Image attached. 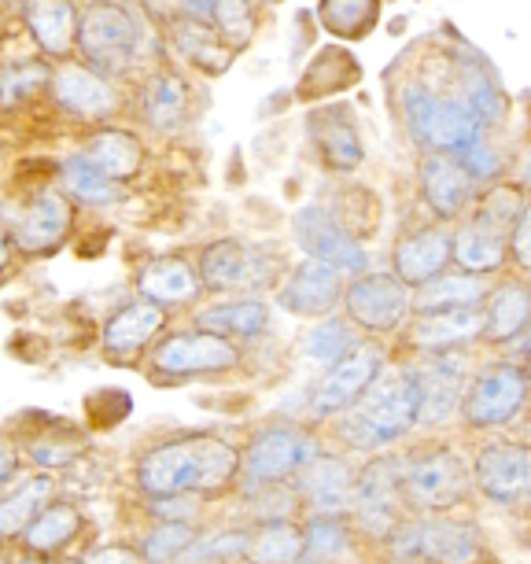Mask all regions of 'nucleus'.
Instances as JSON below:
<instances>
[{
    "label": "nucleus",
    "mask_w": 531,
    "mask_h": 564,
    "mask_svg": "<svg viewBox=\"0 0 531 564\" xmlns=\"http://www.w3.org/2000/svg\"><path fill=\"white\" fill-rule=\"evenodd\" d=\"M243 451L210 432H185L163 440L137 457L133 480L144 498L218 495L240 480Z\"/></svg>",
    "instance_id": "f257e3e1"
},
{
    "label": "nucleus",
    "mask_w": 531,
    "mask_h": 564,
    "mask_svg": "<svg viewBox=\"0 0 531 564\" xmlns=\"http://www.w3.org/2000/svg\"><path fill=\"white\" fill-rule=\"evenodd\" d=\"M491 284L487 276H476L462 265H451L443 276H435L424 289L413 295V306L418 311H473V306H484L487 295H491Z\"/></svg>",
    "instance_id": "e433bc0d"
},
{
    "label": "nucleus",
    "mask_w": 531,
    "mask_h": 564,
    "mask_svg": "<svg viewBox=\"0 0 531 564\" xmlns=\"http://www.w3.org/2000/svg\"><path fill=\"white\" fill-rule=\"evenodd\" d=\"M78 531H82L78 509H74L71 502H52L30 520V528L23 531V539L19 542H23L26 553H41V557H48V553L67 550L71 542L78 539Z\"/></svg>",
    "instance_id": "ea45409f"
},
{
    "label": "nucleus",
    "mask_w": 531,
    "mask_h": 564,
    "mask_svg": "<svg viewBox=\"0 0 531 564\" xmlns=\"http://www.w3.org/2000/svg\"><path fill=\"white\" fill-rule=\"evenodd\" d=\"M193 325L229 336L237 344H251L270 328V303L262 295H215L193 311Z\"/></svg>",
    "instance_id": "2f4dec72"
},
{
    "label": "nucleus",
    "mask_w": 531,
    "mask_h": 564,
    "mask_svg": "<svg viewBox=\"0 0 531 564\" xmlns=\"http://www.w3.org/2000/svg\"><path fill=\"white\" fill-rule=\"evenodd\" d=\"M421 429V399L413 358L388 361L384 372L347 413L336 417V435L350 454H384L391 443Z\"/></svg>",
    "instance_id": "7ed1b4c3"
},
{
    "label": "nucleus",
    "mask_w": 531,
    "mask_h": 564,
    "mask_svg": "<svg viewBox=\"0 0 531 564\" xmlns=\"http://www.w3.org/2000/svg\"><path fill=\"white\" fill-rule=\"evenodd\" d=\"M395 108L410 144L421 148V152L462 155L480 137H491L480 126V119H476L469 100H465L458 78H454V89H440V85H432L421 74H410L395 89Z\"/></svg>",
    "instance_id": "20e7f679"
},
{
    "label": "nucleus",
    "mask_w": 531,
    "mask_h": 564,
    "mask_svg": "<svg viewBox=\"0 0 531 564\" xmlns=\"http://www.w3.org/2000/svg\"><path fill=\"white\" fill-rule=\"evenodd\" d=\"M199 276H204L207 295H262L278 289L284 265L270 243L248 237H218L196 251Z\"/></svg>",
    "instance_id": "0eeeda50"
},
{
    "label": "nucleus",
    "mask_w": 531,
    "mask_h": 564,
    "mask_svg": "<svg viewBox=\"0 0 531 564\" xmlns=\"http://www.w3.org/2000/svg\"><path fill=\"white\" fill-rule=\"evenodd\" d=\"M19 451H23L37 468H63L85 451V435L67 421L45 417V429H34L30 440L19 443Z\"/></svg>",
    "instance_id": "a19ab883"
},
{
    "label": "nucleus",
    "mask_w": 531,
    "mask_h": 564,
    "mask_svg": "<svg viewBox=\"0 0 531 564\" xmlns=\"http://www.w3.org/2000/svg\"><path fill=\"white\" fill-rule=\"evenodd\" d=\"M509 270L531 281V196H528L524 210H520L513 237H509Z\"/></svg>",
    "instance_id": "8fccbe9b"
},
{
    "label": "nucleus",
    "mask_w": 531,
    "mask_h": 564,
    "mask_svg": "<svg viewBox=\"0 0 531 564\" xmlns=\"http://www.w3.org/2000/svg\"><path fill=\"white\" fill-rule=\"evenodd\" d=\"M52 70H56V63L48 56H12L4 63V108L15 111L23 108L26 100H34L37 93H48L52 85Z\"/></svg>",
    "instance_id": "37998d69"
},
{
    "label": "nucleus",
    "mask_w": 531,
    "mask_h": 564,
    "mask_svg": "<svg viewBox=\"0 0 531 564\" xmlns=\"http://www.w3.org/2000/svg\"><path fill=\"white\" fill-rule=\"evenodd\" d=\"M306 550L300 564H347L358 550V528L350 513L306 517Z\"/></svg>",
    "instance_id": "c9c22d12"
},
{
    "label": "nucleus",
    "mask_w": 531,
    "mask_h": 564,
    "mask_svg": "<svg viewBox=\"0 0 531 564\" xmlns=\"http://www.w3.org/2000/svg\"><path fill=\"white\" fill-rule=\"evenodd\" d=\"M207 23H215L218 34L237 52H243L259 34V0H215Z\"/></svg>",
    "instance_id": "a18cd8bd"
},
{
    "label": "nucleus",
    "mask_w": 531,
    "mask_h": 564,
    "mask_svg": "<svg viewBox=\"0 0 531 564\" xmlns=\"http://www.w3.org/2000/svg\"><path fill=\"white\" fill-rule=\"evenodd\" d=\"M306 550V528L300 520H266L251 528L248 564H300Z\"/></svg>",
    "instance_id": "58836bf2"
},
{
    "label": "nucleus",
    "mask_w": 531,
    "mask_h": 564,
    "mask_svg": "<svg viewBox=\"0 0 531 564\" xmlns=\"http://www.w3.org/2000/svg\"><path fill=\"white\" fill-rule=\"evenodd\" d=\"M531 402V380L524 361L513 355L487 358L473 369L462 402V424L473 432H498L524 417Z\"/></svg>",
    "instance_id": "6e6552de"
},
{
    "label": "nucleus",
    "mask_w": 531,
    "mask_h": 564,
    "mask_svg": "<svg viewBox=\"0 0 531 564\" xmlns=\"http://www.w3.org/2000/svg\"><path fill=\"white\" fill-rule=\"evenodd\" d=\"M473 480L487 502L520 506L531 498V443L491 440L473 457Z\"/></svg>",
    "instance_id": "412c9836"
},
{
    "label": "nucleus",
    "mask_w": 531,
    "mask_h": 564,
    "mask_svg": "<svg viewBox=\"0 0 531 564\" xmlns=\"http://www.w3.org/2000/svg\"><path fill=\"white\" fill-rule=\"evenodd\" d=\"M243 350L237 339L218 336L210 328L188 325L163 333L148 350L144 361V377L159 388H177L188 380H204V377H226V372L240 369Z\"/></svg>",
    "instance_id": "423d86ee"
},
{
    "label": "nucleus",
    "mask_w": 531,
    "mask_h": 564,
    "mask_svg": "<svg viewBox=\"0 0 531 564\" xmlns=\"http://www.w3.org/2000/svg\"><path fill=\"white\" fill-rule=\"evenodd\" d=\"M166 56L163 34L159 26L148 23V15L133 0H89L82 8V26H78V56L89 63L93 70L108 74L115 82H133L141 78Z\"/></svg>",
    "instance_id": "f03ea898"
},
{
    "label": "nucleus",
    "mask_w": 531,
    "mask_h": 564,
    "mask_svg": "<svg viewBox=\"0 0 531 564\" xmlns=\"http://www.w3.org/2000/svg\"><path fill=\"white\" fill-rule=\"evenodd\" d=\"M509 350H517L513 358H520V361H524V369H528V380H531V333H524V336H520L517 344L509 347Z\"/></svg>",
    "instance_id": "603ef678"
},
{
    "label": "nucleus",
    "mask_w": 531,
    "mask_h": 564,
    "mask_svg": "<svg viewBox=\"0 0 531 564\" xmlns=\"http://www.w3.org/2000/svg\"><path fill=\"white\" fill-rule=\"evenodd\" d=\"M322 451V443L314 440L311 429L303 421H270L251 435L243 446V468H240V487L243 495L259 491V487H278L292 484L300 476V468Z\"/></svg>",
    "instance_id": "9d476101"
},
{
    "label": "nucleus",
    "mask_w": 531,
    "mask_h": 564,
    "mask_svg": "<svg viewBox=\"0 0 531 564\" xmlns=\"http://www.w3.org/2000/svg\"><path fill=\"white\" fill-rule=\"evenodd\" d=\"M78 204L63 193V185H41L26 193L23 204H12L4 215V240H12L23 259H45L59 251L74 229Z\"/></svg>",
    "instance_id": "f8f14e48"
},
{
    "label": "nucleus",
    "mask_w": 531,
    "mask_h": 564,
    "mask_svg": "<svg viewBox=\"0 0 531 564\" xmlns=\"http://www.w3.org/2000/svg\"><path fill=\"white\" fill-rule=\"evenodd\" d=\"M48 97L67 119L89 122V126H108L111 119H119V111H122L119 82L100 70H93L89 63H82L74 56L56 63Z\"/></svg>",
    "instance_id": "f3484780"
},
{
    "label": "nucleus",
    "mask_w": 531,
    "mask_h": 564,
    "mask_svg": "<svg viewBox=\"0 0 531 564\" xmlns=\"http://www.w3.org/2000/svg\"><path fill=\"white\" fill-rule=\"evenodd\" d=\"M407 487H402V454H369L366 465L358 468L355 484V506H350V520H355L358 535L388 542L402 520H407Z\"/></svg>",
    "instance_id": "9b49d317"
},
{
    "label": "nucleus",
    "mask_w": 531,
    "mask_h": 564,
    "mask_svg": "<svg viewBox=\"0 0 531 564\" xmlns=\"http://www.w3.org/2000/svg\"><path fill=\"white\" fill-rule=\"evenodd\" d=\"M462 163L469 166V174L476 177V185L487 188V185H495V181H502V166H506V159L502 152L491 144V137H480L473 148H465L462 152Z\"/></svg>",
    "instance_id": "09e8293b"
},
{
    "label": "nucleus",
    "mask_w": 531,
    "mask_h": 564,
    "mask_svg": "<svg viewBox=\"0 0 531 564\" xmlns=\"http://www.w3.org/2000/svg\"><path fill=\"white\" fill-rule=\"evenodd\" d=\"M413 292L395 270H366L347 281L344 314L355 322L369 339L402 336V328L413 317Z\"/></svg>",
    "instance_id": "ddd939ff"
},
{
    "label": "nucleus",
    "mask_w": 531,
    "mask_h": 564,
    "mask_svg": "<svg viewBox=\"0 0 531 564\" xmlns=\"http://www.w3.org/2000/svg\"><path fill=\"white\" fill-rule=\"evenodd\" d=\"M528 443H531V435H528Z\"/></svg>",
    "instance_id": "13d9d810"
},
{
    "label": "nucleus",
    "mask_w": 531,
    "mask_h": 564,
    "mask_svg": "<svg viewBox=\"0 0 531 564\" xmlns=\"http://www.w3.org/2000/svg\"><path fill=\"white\" fill-rule=\"evenodd\" d=\"M366 333L358 328L350 317L339 311L333 317H322V322H314V325H306L303 328V336H300V355L311 361V366L317 369H333L339 366L344 358L355 355L358 347L366 344Z\"/></svg>",
    "instance_id": "f704fd0d"
},
{
    "label": "nucleus",
    "mask_w": 531,
    "mask_h": 564,
    "mask_svg": "<svg viewBox=\"0 0 531 564\" xmlns=\"http://www.w3.org/2000/svg\"><path fill=\"white\" fill-rule=\"evenodd\" d=\"M517 181H520V185H524V188H528V193H531V144H528V152H524V159H520Z\"/></svg>",
    "instance_id": "864d4df0"
},
{
    "label": "nucleus",
    "mask_w": 531,
    "mask_h": 564,
    "mask_svg": "<svg viewBox=\"0 0 531 564\" xmlns=\"http://www.w3.org/2000/svg\"><path fill=\"white\" fill-rule=\"evenodd\" d=\"M159 34H163L166 56H174L177 63H185V67H193L199 74H210V78L226 74L232 67V59L240 56V52L218 34L215 23H207V19H199L193 12H182V8H174V12L159 23Z\"/></svg>",
    "instance_id": "4be33fe9"
},
{
    "label": "nucleus",
    "mask_w": 531,
    "mask_h": 564,
    "mask_svg": "<svg viewBox=\"0 0 531 564\" xmlns=\"http://www.w3.org/2000/svg\"><path fill=\"white\" fill-rule=\"evenodd\" d=\"M174 4H182V0H174Z\"/></svg>",
    "instance_id": "4d7b16f0"
},
{
    "label": "nucleus",
    "mask_w": 531,
    "mask_h": 564,
    "mask_svg": "<svg viewBox=\"0 0 531 564\" xmlns=\"http://www.w3.org/2000/svg\"><path fill=\"white\" fill-rule=\"evenodd\" d=\"M454 265V226L429 221V226L407 229L391 248V270L410 284L413 292L424 289L435 276H443Z\"/></svg>",
    "instance_id": "b1692460"
},
{
    "label": "nucleus",
    "mask_w": 531,
    "mask_h": 564,
    "mask_svg": "<svg viewBox=\"0 0 531 564\" xmlns=\"http://www.w3.org/2000/svg\"><path fill=\"white\" fill-rule=\"evenodd\" d=\"M292 240L303 251V259H317L325 265H336L339 273L358 276L373 270L366 243L355 237V229L336 215V207L325 204H303L292 215Z\"/></svg>",
    "instance_id": "2eb2a0df"
},
{
    "label": "nucleus",
    "mask_w": 531,
    "mask_h": 564,
    "mask_svg": "<svg viewBox=\"0 0 531 564\" xmlns=\"http://www.w3.org/2000/svg\"><path fill=\"white\" fill-rule=\"evenodd\" d=\"M15 564H52V561H45L41 553H26V557H19Z\"/></svg>",
    "instance_id": "5fc2aeb1"
},
{
    "label": "nucleus",
    "mask_w": 531,
    "mask_h": 564,
    "mask_svg": "<svg viewBox=\"0 0 531 564\" xmlns=\"http://www.w3.org/2000/svg\"><path fill=\"white\" fill-rule=\"evenodd\" d=\"M528 196L531 193L520 181L506 177L480 188L469 215L454 221V265L487 276V281L502 276L509 265V237H513V226Z\"/></svg>",
    "instance_id": "39448f33"
},
{
    "label": "nucleus",
    "mask_w": 531,
    "mask_h": 564,
    "mask_svg": "<svg viewBox=\"0 0 531 564\" xmlns=\"http://www.w3.org/2000/svg\"><path fill=\"white\" fill-rule=\"evenodd\" d=\"M388 361H391V355H388L384 339H366L350 358H344L333 369H325L322 380H317L303 399L306 421H336L339 413H347L366 395L369 384H373L380 372H384Z\"/></svg>",
    "instance_id": "4468645a"
},
{
    "label": "nucleus",
    "mask_w": 531,
    "mask_h": 564,
    "mask_svg": "<svg viewBox=\"0 0 531 564\" xmlns=\"http://www.w3.org/2000/svg\"><path fill=\"white\" fill-rule=\"evenodd\" d=\"M19 19H23V30L30 45L37 48V56L59 63L78 52V26H82L78 0H26Z\"/></svg>",
    "instance_id": "c85d7f7f"
},
{
    "label": "nucleus",
    "mask_w": 531,
    "mask_h": 564,
    "mask_svg": "<svg viewBox=\"0 0 531 564\" xmlns=\"http://www.w3.org/2000/svg\"><path fill=\"white\" fill-rule=\"evenodd\" d=\"M303 498L292 484H278V487H259V491H248V509L254 517V524H266V520H295Z\"/></svg>",
    "instance_id": "de8ad7c7"
},
{
    "label": "nucleus",
    "mask_w": 531,
    "mask_h": 564,
    "mask_svg": "<svg viewBox=\"0 0 531 564\" xmlns=\"http://www.w3.org/2000/svg\"><path fill=\"white\" fill-rule=\"evenodd\" d=\"M476 361L465 350H447V355H421L413 358V377H418L421 399V429H447L454 417H462V402L469 391Z\"/></svg>",
    "instance_id": "dca6fc26"
},
{
    "label": "nucleus",
    "mask_w": 531,
    "mask_h": 564,
    "mask_svg": "<svg viewBox=\"0 0 531 564\" xmlns=\"http://www.w3.org/2000/svg\"><path fill=\"white\" fill-rule=\"evenodd\" d=\"M380 19V0H317V23L328 37L362 41Z\"/></svg>",
    "instance_id": "79ce46f5"
},
{
    "label": "nucleus",
    "mask_w": 531,
    "mask_h": 564,
    "mask_svg": "<svg viewBox=\"0 0 531 564\" xmlns=\"http://www.w3.org/2000/svg\"><path fill=\"white\" fill-rule=\"evenodd\" d=\"M251 546V528H218V531H199L196 542L182 553L177 564H232L248 561Z\"/></svg>",
    "instance_id": "c03bdc74"
},
{
    "label": "nucleus",
    "mask_w": 531,
    "mask_h": 564,
    "mask_svg": "<svg viewBox=\"0 0 531 564\" xmlns=\"http://www.w3.org/2000/svg\"><path fill=\"white\" fill-rule=\"evenodd\" d=\"M52 495H56V480H52L48 473L19 476V480L4 491V509H0L4 535L8 539H23L30 520H34L45 506H52Z\"/></svg>",
    "instance_id": "4c0bfd02"
},
{
    "label": "nucleus",
    "mask_w": 531,
    "mask_h": 564,
    "mask_svg": "<svg viewBox=\"0 0 531 564\" xmlns=\"http://www.w3.org/2000/svg\"><path fill=\"white\" fill-rule=\"evenodd\" d=\"M306 137H311L317 159L333 174H355L366 163V141L358 130L355 115L344 104H325V108L311 111L306 119Z\"/></svg>",
    "instance_id": "bb28decb"
},
{
    "label": "nucleus",
    "mask_w": 531,
    "mask_h": 564,
    "mask_svg": "<svg viewBox=\"0 0 531 564\" xmlns=\"http://www.w3.org/2000/svg\"><path fill=\"white\" fill-rule=\"evenodd\" d=\"M418 542H421V561H432V564H480L484 561L480 528L451 513H418Z\"/></svg>",
    "instance_id": "7c9ffc66"
},
{
    "label": "nucleus",
    "mask_w": 531,
    "mask_h": 564,
    "mask_svg": "<svg viewBox=\"0 0 531 564\" xmlns=\"http://www.w3.org/2000/svg\"><path fill=\"white\" fill-rule=\"evenodd\" d=\"M133 111L144 130H152L155 137H177L196 115V89L185 78V70L155 63L152 70L137 78Z\"/></svg>",
    "instance_id": "a211bd4d"
},
{
    "label": "nucleus",
    "mask_w": 531,
    "mask_h": 564,
    "mask_svg": "<svg viewBox=\"0 0 531 564\" xmlns=\"http://www.w3.org/2000/svg\"><path fill=\"white\" fill-rule=\"evenodd\" d=\"M402 487L410 513H451L476 487L473 462H465L447 443L418 446L402 454Z\"/></svg>",
    "instance_id": "1a4fd4ad"
},
{
    "label": "nucleus",
    "mask_w": 531,
    "mask_h": 564,
    "mask_svg": "<svg viewBox=\"0 0 531 564\" xmlns=\"http://www.w3.org/2000/svg\"><path fill=\"white\" fill-rule=\"evenodd\" d=\"M347 273L336 265H325L317 259H300L284 270L281 284L273 289V306L292 317H306V322H322L344 311L347 295Z\"/></svg>",
    "instance_id": "6ab92c4d"
},
{
    "label": "nucleus",
    "mask_w": 531,
    "mask_h": 564,
    "mask_svg": "<svg viewBox=\"0 0 531 564\" xmlns=\"http://www.w3.org/2000/svg\"><path fill=\"white\" fill-rule=\"evenodd\" d=\"M259 4H281V0H259Z\"/></svg>",
    "instance_id": "6e6d98bb"
},
{
    "label": "nucleus",
    "mask_w": 531,
    "mask_h": 564,
    "mask_svg": "<svg viewBox=\"0 0 531 564\" xmlns=\"http://www.w3.org/2000/svg\"><path fill=\"white\" fill-rule=\"evenodd\" d=\"M59 185H63V193H67L74 204L85 207V210H111V207H119L126 199L122 181L104 174V170L93 163L82 148H78V152H71L59 163Z\"/></svg>",
    "instance_id": "72a5a7b5"
},
{
    "label": "nucleus",
    "mask_w": 531,
    "mask_h": 564,
    "mask_svg": "<svg viewBox=\"0 0 531 564\" xmlns=\"http://www.w3.org/2000/svg\"><path fill=\"white\" fill-rule=\"evenodd\" d=\"M484 339V306L473 311H413L410 325L402 328V344L410 358L421 355H447L465 350Z\"/></svg>",
    "instance_id": "393cba45"
},
{
    "label": "nucleus",
    "mask_w": 531,
    "mask_h": 564,
    "mask_svg": "<svg viewBox=\"0 0 531 564\" xmlns=\"http://www.w3.org/2000/svg\"><path fill=\"white\" fill-rule=\"evenodd\" d=\"M166 317L170 311H163V306L152 300H141V295L122 303L119 311L108 314V322L100 328L104 355L111 361H130L137 355H148L155 339L166 333Z\"/></svg>",
    "instance_id": "cd10ccee"
},
{
    "label": "nucleus",
    "mask_w": 531,
    "mask_h": 564,
    "mask_svg": "<svg viewBox=\"0 0 531 564\" xmlns=\"http://www.w3.org/2000/svg\"><path fill=\"white\" fill-rule=\"evenodd\" d=\"M355 484H358V468L350 465V457L325 451V446L292 480V487L300 491L303 506L311 513H350V506H355Z\"/></svg>",
    "instance_id": "a878e982"
},
{
    "label": "nucleus",
    "mask_w": 531,
    "mask_h": 564,
    "mask_svg": "<svg viewBox=\"0 0 531 564\" xmlns=\"http://www.w3.org/2000/svg\"><path fill=\"white\" fill-rule=\"evenodd\" d=\"M531 333V281L520 273L495 276L491 295L484 303V339L487 347H513Z\"/></svg>",
    "instance_id": "c756f323"
},
{
    "label": "nucleus",
    "mask_w": 531,
    "mask_h": 564,
    "mask_svg": "<svg viewBox=\"0 0 531 564\" xmlns=\"http://www.w3.org/2000/svg\"><path fill=\"white\" fill-rule=\"evenodd\" d=\"M418 193L432 221H462L480 196V185L454 152H421L418 159Z\"/></svg>",
    "instance_id": "aec40b11"
},
{
    "label": "nucleus",
    "mask_w": 531,
    "mask_h": 564,
    "mask_svg": "<svg viewBox=\"0 0 531 564\" xmlns=\"http://www.w3.org/2000/svg\"><path fill=\"white\" fill-rule=\"evenodd\" d=\"M82 152L97 163L104 174L130 185V181L141 177V170L148 163V148L144 137L133 133L130 126H93V133L82 141Z\"/></svg>",
    "instance_id": "473e14b6"
},
{
    "label": "nucleus",
    "mask_w": 531,
    "mask_h": 564,
    "mask_svg": "<svg viewBox=\"0 0 531 564\" xmlns=\"http://www.w3.org/2000/svg\"><path fill=\"white\" fill-rule=\"evenodd\" d=\"M133 289L141 300L159 303L163 311H196L204 295V276H199L196 259L177 251L152 254L133 276Z\"/></svg>",
    "instance_id": "5701e85b"
},
{
    "label": "nucleus",
    "mask_w": 531,
    "mask_h": 564,
    "mask_svg": "<svg viewBox=\"0 0 531 564\" xmlns=\"http://www.w3.org/2000/svg\"><path fill=\"white\" fill-rule=\"evenodd\" d=\"M74 564H144L137 546H97Z\"/></svg>",
    "instance_id": "3c124183"
},
{
    "label": "nucleus",
    "mask_w": 531,
    "mask_h": 564,
    "mask_svg": "<svg viewBox=\"0 0 531 564\" xmlns=\"http://www.w3.org/2000/svg\"><path fill=\"white\" fill-rule=\"evenodd\" d=\"M196 524H182V520H159V524L148 531V535L137 542V553H141L144 564H177L182 553L196 542Z\"/></svg>",
    "instance_id": "49530a36"
}]
</instances>
